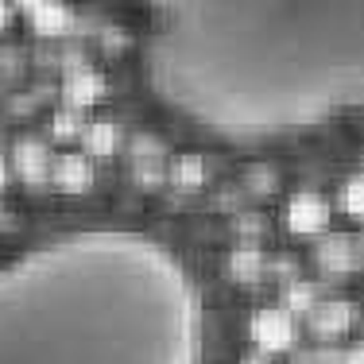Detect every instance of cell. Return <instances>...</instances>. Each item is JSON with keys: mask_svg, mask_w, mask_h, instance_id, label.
Segmentation results:
<instances>
[{"mask_svg": "<svg viewBox=\"0 0 364 364\" xmlns=\"http://www.w3.org/2000/svg\"><path fill=\"white\" fill-rule=\"evenodd\" d=\"M275 186H279V178H275V171H272V167H256V171H248V194L267 198V194H275Z\"/></svg>", "mask_w": 364, "mask_h": 364, "instance_id": "5bb4252c", "label": "cell"}, {"mask_svg": "<svg viewBox=\"0 0 364 364\" xmlns=\"http://www.w3.org/2000/svg\"><path fill=\"white\" fill-rule=\"evenodd\" d=\"M353 318H357V310L345 299H326L310 310V329H314V337H322V341H333V337H341L345 329L353 326Z\"/></svg>", "mask_w": 364, "mask_h": 364, "instance_id": "8992f818", "label": "cell"}, {"mask_svg": "<svg viewBox=\"0 0 364 364\" xmlns=\"http://www.w3.org/2000/svg\"><path fill=\"white\" fill-rule=\"evenodd\" d=\"M318 302H322V294H318V283H310V279H291L287 291H283V306H287L294 318L310 314Z\"/></svg>", "mask_w": 364, "mask_h": 364, "instance_id": "ba28073f", "label": "cell"}, {"mask_svg": "<svg viewBox=\"0 0 364 364\" xmlns=\"http://www.w3.org/2000/svg\"><path fill=\"white\" fill-rule=\"evenodd\" d=\"M360 252H364V245H360Z\"/></svg>", "mask_w": 364, "mask_h": 364, "instance_id": "d6986e66", "label": "cell"}, {"mask_svg": "<svg viewBox=\"0 0 364 364\" xmlns=\"http://www.w3.org/2000/svg\"><path fill=\"white\" fill-rule=\"evenodd\" d=\"M287 229L294 237H318L329 229V202L318 194H294L287 205Z\"/></svg>", "mask_w": 364, "mask_h": 364, "instance_id": "5b68a950", "label": "cell"}, {"mask_svg": "<svg viewBox=\"0 0 364 364\" xmlns=\"http://www.w3.org/2000/svg\"><path fill=\"white\" fill-rule=\"evenodd\" d=\"M341 205H345V213H349V218L364 221V175H357V178L345 182V190H341Z\"/></svg>", "mask_w": 364, "mask_h": 364, "instance_id": "8fae6325", "label": "cell"}, {"mask_svg": "<svg viewBox=\"0 0 364 364\" xmlns=\"http://www.w3.org/2000/svg\"><path fill=\"white\" fill-rule=\"evenodd\" d=\"M175 182H178V186H202V182H205V163H202V159H194V155L178 159Z\"/></svg>", "mask_w": 364, "mask_h": 364, "instance_id": "7c38bea8", "label": "cell"}, {"mask_svg": "<svg viewBox=\"0 0 364 364\" xmlns=\"http://www.w3.org/2000/svg\"><path fill=\"white\" fill-rule=\"evenodd\" d=\"M264 272H267V259H264V252H259V248H252V245L237 248V252L229 256V275H232V279H240V283L264 279Z\"/></svg>", "mask_w": 364, "mask_h": 364, "instance_id": "52a82bcc", "label": "cell"}, {"mask_svg": "<svg viewBox=\"0 0 364 364\" xmlns=\"http://www.w3.org/2000/svg\"><path fill=\"white\" fill-rule=\"evenodd\" d=\"M360 264H364V252H360L357 240L345 237V232H326V240L318 245V267H322V275L345 279V275H353Z\"/></svg>", "mask_w": 364, "mask_h": 364, "instance_id": "277c9868", "label": "cell"}, {"mask_svg": "<svg viewBox=\"0 0 364 364\" xmlns=\"http://www.w3.org/2000/svg\"><path fill=\"white\" fill-rule=\"evenodd\" d=\"M4 23H8V4L0 0V28H4Z\"/></svg>", "mask_w": 364, "mask_h": 364, "instance_id": "ac0fdd59", "label": "cell"}, {"mask_svg": "<svg viewBox=\"0 0 364 364\" xmlns=\"http://www.w3.org/2000/svg\"><path fill=\"white\" fill-rule=\"evenodd\" d=\"M151 74L171 97L218 109L256 93H364V0H144Z\"/></svg>", "mask_w": 364, "mask_h": 364, "instance_id": "6da1fadb", "label": "cell"}, {"mask_svg": "<svg viewBox=\"0 0 364 364\" xmlns=\"http://www.w3.org/2000/svg\"><path fill=\"white\" fill-rule=\"evenodd\" d=\"M237 232L240 237H256V232H264V225H259V218H237Z\"/></svg>", "mask_w": 364, "mask_h": 364, "instance_id": "2e32d148", "label": "cell"}, {"mask_svg": "<svg viewBox=\"0 0 364 364\" xmlns=\"http://www.w3.org/2000/svg\"><path fill=\"white\" fill-rule=\"evenodd\" d=\"M16 167H20L23 178H39L47 175V151H43L39 144H23L20 151H16Z\"/></svg>", "mask_w": 364, "mask_h": 364, "instance_id": "9c48e42d", "label": "cell"}, {"mask_svg": "<svg viewBox=\"0 0 364 364\" xmlns=\"http://www.w3.org/2000/svg\"><path fill=\"white\" fill-rule=\"evenodd\" d=\"M163 267L112 232L0 267V364H175Z\"/></svg>", "mask_w": 364, "mask_h": 364, "instance_id": "7a4b0ae2", "label": "cell"}, {"mask_svg": "<svg viewBox=\"0 0 364 364\" xmlns=\"http://www.w3.org/2000/svg\"><path fill=\"white\" fill-rule=\"evenodd\" d=\"M85 144H90V151L105 155V151L117 147V128H112V124H93L90 132H85Z\"/></svg>", "mask_w": 364, "mask_h": 364, "instance_id": "4fadbf2b", "label": "cell"}, {"mask_svg": "<svg viewBox=\"0 0 364 364\" xmlns=\"http://www.w3.org/2000/svg\"><path fill=\"white\" fill-rule=\"evenodd\" d=\"M97 90H101V85L93 82V77H82V82H74V85H70V97L77 101V105H90V101L97 97Z\"/></svg>", "mask_w": 364, "mask_h": 364, "instance_id": "9a60e30c", "label": "cell"}, {"mask_svg": "<svg viewBox=\"0 0 364 364\" xmlns=\"http://www.w3.org/2000/svg\"><path fill=\"white\" fill-rule=\"evenodd\" d=\"M248 337L259 353H291L299 345V322L287 306H272V310H256Z\"/></svg>", "mask_w": 364, "mask_h": 364, "instance_id": "3957f363", "label": "cell"}, {"mask_svg": "<svg viewBox=\"0 0 364 364\" xmlns=\"http://www.w3.org/2000/svg\"><path fill=\"white\" fill-rule=\"evenodd\" d=\"M341 364H364V341L353 345L349 353H341Z\"/></svg>", "mask_w": 364, "mask_h": 364, "instance_id": "e0dca14e", "label": "cell"}, {"mask_svg": "<svg viewBox=\"0 0 364 364\" xmlns=\"http://www.w3.org/2000/svg\"><path fill=\"white\" fill-rule=\"evenodd\" d=\"M55 175H58V182H63L66 190H82V186H90V163H85V159H74V155H70V159L58 163Z\"/></svg>", "mask_w": 364, "mask_h": 364, "instance_id": "30bf717a", "label": "cell"}]
</instances>
